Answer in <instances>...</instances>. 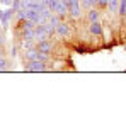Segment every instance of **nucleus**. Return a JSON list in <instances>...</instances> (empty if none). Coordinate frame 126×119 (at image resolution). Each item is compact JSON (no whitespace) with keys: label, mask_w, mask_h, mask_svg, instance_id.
I'll return each mask as SVG.
<instances>
[{"label":"nucleus","mask_w":126,"mask_h":119,"mask_svg":"<svg viewBox=\"0 0 126 119\" xmlns=\"http://www.w3.org/2000/svg\"><path fill=\"white\" fill-rule=\"evenodd\" d=\"M24 56L29 60V61H46L49 55H46V53H41L39 49H27V51L24 53Z\"/></svg>","instance_id":"obj_1"},{"label":"nucleus","mask_w":126,"mask_h":119,"mask_svg":"<svg viewBox=\"0 0 126 119\" xmlns=\"http://www.w3.org/2000/svg\"><path fill=\"white\" fill-rule=\"evenodd\" d=\"M68 2V12L72 14L73 19L80 17V0H66Z\"/></svg>","instance_id":"obj_2"},{"label":"nucleus","mask_w":126,"mask_h":119,"mask_svg":"<svg viewBox=\"0 0 126 119\" xmlns=\"http://www.w3.org/2000/svg\"><path fill=\"white\" fill-rule=\"evenodd\" d=\"M26 70L27 72H44L46 70V61H27Z\"/></svg>","instance_id":"obj_3"},{"label":"nucleus","mask_w":126,"mask_h":119,"mask_svg":"<svg viewBox=\"0 0 126 119\" xmlns=\"http://www.w3.org/2000/svg\"><path fill=\"white\" fill-rule=\"evenodd\" d=\"M66 12H68V2L66 0H58L56 7H55V14H58L60 17H63Z\"/></svg>","instance_id":"obj_4"},{"label":"nucleus","mask_w":126,"mask_h":119,"mask_svg":"<svg viewBox=\"0 0 126 119\" xmlns=\"http://www.w3.org/2000/svg\"><path fill=\"white\" fill-rule=\"evenodd\" d=\"M38 49H39L41 53H46V55H49V53L53 51V43H49L48 39L39 41V43H38Z\"/></svg>","instance_id":"obj_5"},{"label":"nucleus","mask_w":126,"mask_h":119,"mask_svg":"<svg viewBox=\"0 0 126 119\" xmlns=\"http://www.w3.org/2000/svg\"><path fill=\"white\" fill-rule=\"evenodd\" d=\"M16 10L14 9H9V10H0V19H2V24L3 26H9V19L12 17V14H14Z\"/></svg>","instance_id":"obj_6"},{"label":"nucleus","mask_w":126,"mask_h":119,"mask_svg":"<svg viewBox=\"0 0 126 119\" xmlns=\"http://www.w3.org/2000/svg\"><path fill=\"white\" fill-rule=\"evenodd\" d=\"M89 31H90L94 36H101V34H102V27H101V24H99L97 20H95V22H90Z\"/></svg>","instance_id":"obj_7"},{"label":"nucleus","mask_w":126,"mask_h":119,"mask_svg":"<svg viewBox=\"0 0 126 119\" xmlns=\"http://www.w3.org/2000/svg\"><path fill=\"white\" fill-rule=\"evenodd\" d=\"M56 32H58L60 36H63V38H65V36L70 32V27H68V24H66V22H60V24L56 26Z\"/></svg>","instance_id":"obj_8"},{"label":"nucleus","mask_w":126,"mask_h":119,"mask_svg":"<svg viewBox=\"0 0 126 119\" xmlns=\"http://www.w3.org/2000/svg\"><path fill=\"white\" fill-rule=\"evenodd\" d=\"M87 17L90 22H95V20H99V10H95V9H90L89 10V14H87Z\"/></svg>","instance_id":"obj_9"},{"label":"nucleus","mask_w":126,"mask_h":119,"mask_svg":"<svg viewBox=\"0 0 126 119\" xmlns=\"http://www.w3.org/2000/svg\"><path fill=\"white\" fill-rule=\"evenodd\" d=\"M118 12H119V15H126V0H121V2H119Z\"/></svg>","instance_id":"obj_10"},{"label":"nucleus","mask_w":126,"mask_h":119,"mask_svg":"<svg viewBox=\"0 0 126 119\" xmlns=\"http://www.w3.org/2000/svg\"><path fill=\"white\" fill-rule=\"evenodd\" d=\"M82 3H84L85 7H92L94 3H97V0H82Z\"/></svg>","instance_id":"obj_11"},{"label":"nucleus","mask_w":126,"mask_h":119,"mask_svg":"<svg viewBox=\"0 0 126 119\" xmlns=\"http://www.w3.org/2000/svg\"><path fill=\"white\" fill-rule=\"evenodd\" d=\"M2 70H7V61L3 58L0 60V72H2Z\"/></svg>","instance_id":"obj_12"},{"label":"nucleus","mask_w":126,"mask_h":119,"mask_svg":"<svg viewBox=\"0 0 126 119\" xmlns=\"http://www.w3.org/2000/svg\"><path fill=\"white\" fill-rule=\"evenodd\" d=\"M107 3H109V0H97V5H101V7H107Z\"/></svg>","instance_id":"obj_13"},{"label":"nucleus","mask_w":126,"mask_h":119,"mask_svg":"<svg viewBox=\"0 0 126 119\" xmlns=\"http://www.w3.org/2000/svg\"><path fill=\"white\" fill-rule=\"evenodd\" d=\"M0 60H2V55H0Z\"/></svg>","instance_id":"obj_14"}]
</instances>
